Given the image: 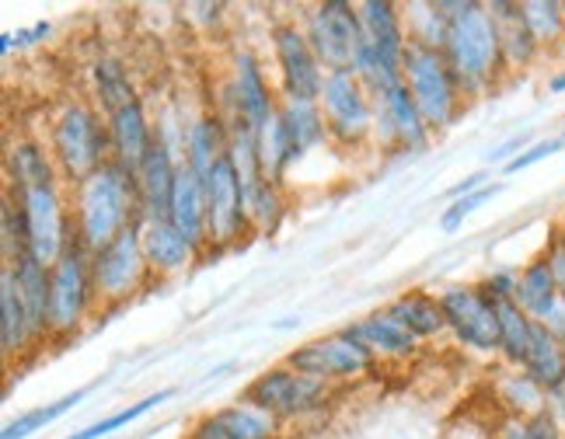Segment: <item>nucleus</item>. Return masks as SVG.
<instances>
[{
  "label": "nucleus",
  "instance_id": "obj_1",
  "mask_svg": "<svg viewBox=\"0 0 565 439\" xmlns=\"http://www.w3.org/2000/svg\"><path fill=\"white\" fill-rule=\"evenodd\" d=\"M447 18L444 56L465 98L492 92L503 77V53H499V32L486 4L478 0H437Z\"/></svg>",
  "mask_w": 565,
  "mask_h": 439
},
{
  "label": "nucleus",
  "instance_id": "obj_2",
  "mask_svg": "<svg viewBox=\"0 0 565 439\" xmlns=\"http://www.w3.org/2000/svg\"><path fill=\"white\" fill-rule=\"evenodd\" d=\"M74 234L88 251L105 248L122 231L140 224V192L137 174H129L116 161L102 168L95 179L74 189Z\"/></svg>",
  "mask_w": 565,
  "mask_h": 439
},
{
  "label": "nucleus",
  "instance_id": "obj_3",
  "mask_svg": "<svg viewBox=\"0 0 565 439\" xmlns=\"http://www.w3.org/2000/svg\"><path fill=\"white\" fill-rule=\"evenodd\" d=\"M50 153L56 161V171L74 189L81 182L95 179L102 168L113 164V140H108V122L98 119V113L84 101H71L53 122Z\"/></svg>",
  "mask_w": 565,
  "mask_h": 439
},
{
  "label": "nucleus",
  "instance_id": "obj_4",
  "mask_svg": "<svg viewBox=\"0 0 565 439\" xmlns=\"http://www.w3.org/2000/svg\"><path fill=\"white\" fill-rule=\"evenodd\" d=\"M402 84L408 87V95L416 98L419 113L429 122L433 133H444L447 126H454L465 95L444 50L423 46V42H408L405 63H402Z\"/></svg>",
  "mask_w": 565,
  "mask_h": 439
},
{
  "label": "nucleus",
  "instance_id": "obj_5",
  "mask_svg": "<svg viewBox=\"0 0 565 439\" xmlns=\"http://www.w3.org/2000/svg\"><path fill=\"white\" fill-rule=\"evenodd\" d=\"M92 303H98L92 279V251L74 234L71 248L50 269V339L77 335Z\"/></svg>",
  "mask_w": 565,
  "mask_h": 439
},
{
  "label": "nucleus",
  "instance_id": "obj_6",
  "mask_svg": "<svg viewBox=\"0 0 565 439\" xmlns=\"http://www.w3.org/2000/svg\"><path fill=\"white\" fill-rule=\"evenodd\" d=\"M318 105L332 143L356 150L366 140H374V95L353 71L324 74Z\"/></svg>",
  "mask_w": 565,
  "mask_h": 439
},
{
  "label": "nucleus",
  "instance_id": "obj_7",
  "mask_svg": "<svg viewBox=\"0 0 565 439\" xmlns=\"http://www.w3.org/2000/svg\"><path fill=\"white\" fill-rule=\"evenodd\" d=\"M92 279H95V300L102 307L129 303L154 279V272L147 266L137 224L122 231L116 240H108L105 248L92 251Z\"/></svg>",
  "mask_w": 565,
  "mask_h": 439
},
{
  "label": "nucleus",
  "instance_id": "obj_8",
  "mask_svg": "<svg viewBox=\"0 0 565 439\" xmlns=\"http://www.w3.org/2000/svg\"><path fill=\"white\" fill-rule=\"evenodd\" d=\"M252 234L245 213V189L231 153H224L206 174V255H224Z\"/></svg>",
  "mask_w": 565,
  "mask_h": 439
},
{
  "label": "nucleus",
  "instance_id": "obj_9",
  "mask_svg": "<svg viewBox=\"0 0 565 439\" xmlns=\"http://www.w3.org/2000/svg\"><path fill=\"white\" fill-rule=\"evenodd\" d=\"M329 398H332L329 384L303 377V373H297L282 363V366L258 373V377L245 387L242 401L269 411L276 422H287V419H303V415L321 411L324 405H329Z\"/></svg>",
  "mask_w": 565,
  "mask_h": 439
},
{
  "label": "nucleus",
  "instance_id": "obj_10",
  "mask_svg": "<svg viewBox=\"0 0 565 439\" xmlns=\"http://www.w3.org/2000/svg\"><path fill=\"white\" fill-rule=\"evenodd\" d=\"M287 366L303 373V377L321 381V384L332 387V384H342V381L366 377V373L377 366V356L342 328V332H335V335H324V339H315L308 345L290 349Z\"/></svg>",
  "mask_w": 565,
  "mask_h": 439
},
{
  "label": "nucleus",
  "instance_id": "obj_11",
  "mask_svg": "<svg viewBox=\"0 0 565 439\" xmlns=\"http://www.w3.org/2000/svg\"><path fill=\"white\" fill-rule=\"evenodd\" d=\"M303 35H308L324 74L356 71V53L363 42L356 4H350V0H321L315 11H308Z\"/></svg>",
  "mask_w": 565,
  "mask_h": 439
},
{
  "label": "nucleus",
  "instance_id": "obj_12",
  "mask_svg": "<svg viewBox=\"0 0 565 439\" xmlns=\"http://www.w3.org/2000/svg\"><path fill=\"white\" fill-rule=\"evenodd\" d=\"M11 195L21 203V210H25L32 255L42 261V266L53 269L74 240V216L67 213V200H63L60 185L11 192Z\"/></svg>",
  "mask_w": 565,
  "mask_h": 439
},
{
  "label": "nucleus",
  "instance_id": "obj_13",
  "mask_svg": "<svg viewBox=\"0 0 565 439\" xmlns=\"http://www.w3.org/2000/svg\"><path fill=\"white\" fill-rule=\"evenodd\" d=\"M440 303L447 314V332L471 353H499V318L495 303L482 293V287H454L440 290Z\"/></svg>",
  "mask_w": 565,
  "mask_h": 439
},
{
  "label": "nucleus",
  "instance_id": "obj_14",
  "mask_svg": "<svg viewBox=\"0 0 565 439\" xmlns=\"http://www.w3.org/2000/svg\"><path fill=\"white\" fill-rule=\"evenodd\" d=\"M273 56L279 67L282 81V98H300V101H318L321 98V84H324V67L318 63L315 50L303 29L282 21L273 29Z\"/></svg>",
  "mask_w": 565,
  "mask_h": 439
},
{
  "label": "nucleus",
  "instance_id": "obj_15",
  "mask_svg": "<svg viewBox=\"0 0 565 439\" xmlns=\"http://www.w3.org/2000/svg\"><path fill=\"white\" fill-rule=\"evenodd\" d=\"M227 101H231V116H242L255 129V133L276 116V108H279V95L269 92V81H266L263 67H258V60L248 50L234 53Z\"/></svg>",
  "mask_w": 565,
  "mask_h": 439
},
{
  "label": "nucleus",
  "instance_id": "obj_16",
  "mask_svg": "<svg viewBox=\"0 0 565 439\" xmlns=\"http://www.w3.org/2000/svg\"><path fill=\"white\" fill-rule=\"evenodd\" d=\"M356 14H360V29H363L366 46L384 60V67L391 74L402 77L405 46H408L402 8L391 4V0H363V4H356Z\"/></svg>",
  "mask_w": 565,
  "mask_h": 439
},
{
  "label": "nucleus",
  "instance_id": "obj_17",
  "mask_svg": "<svg viewBox=\"0 0 565 439\" xmlns=\"http://www.w3.org/2000/svg\"><path fill=\"white\" fill-rule=\"evenodd\" d=\"M140 245H143V255H147V266L158 279L164 276H179L182 269H189L200 251L192 248V240L171 224L168 216H143L140 224Z\"/></svg>",
  "mask_w": 565,
  "mask_h": 439
},
{
  "label": "nucleus",
  "instance_id": "obj_18",
  "mask_svg": "<svg viewBox=\"0 0 565 439\" xmlns=\"http://www.w3.org/2000/svg\"><path fill=\"white\" fill-rule=\"evenodd\" d=\"M175 153H171L168 140L158 133L154 147L147 150V158L137 171V192H140V220L143 216H168L171 210V192H175V174H179Z\"/></svg>",
  "mask_w": 565,
  "mask_h": 439
},
{
  "label": "nucleus",
  "instance_id": "obj_19",
  "mask_svg": "<svg viewBox=\"0 0 565 439\" xmlns=\"http://www.w3.org/2000/svg\"><path fill=\"white\" fill-rule=\"evenodd\" d=\"M105 122H108V140H113V161L119 168H126L129 174H137L147 158V150L158 140V133L150 129L143 101L137 98L134 105L119 108V113L108 116Z\"/></svg>",
  "mask_w": 565,
  "mask_h": 439
},
{
  "label": "nucleus",
  "instance_id": "obj_20",
  "mask_svg": "<svg viewBox=\"0 0 565 439\" xmlns=\"http://www.w3.org/2000/svg\"><path fill=\"white\" fill-rule=\"evenodd\" d=\"M492 21H495V32H499V53H503V71L507 74H520L534 67V60L541 56L537 39L531 35L524 14H520V0H492L486 4Z\"/></svg>",
  "mask_w": 565,
  "mask_h": 439
},
{
  "label": "nucleus",
  "instance_id": "obj_21",
  "mask_svg": "<svg viewBox=\"0 0 565 439\" xmlns=\"http://www.w3.org/2000/svg\"><path fill=\"white\" fill-rule=\"evenodd\" d=\"M168 220L192 240L195 251L206 255V182L185 161L179 164V174H175Z\"/></svg>",
  "mask_w": 565,
  "mask_h": 439
},
{
  "label": "nucleus",
  "instance_id": "obj_22",
  "mask_svg": "<svg viewBox=\"0 0 565 439\" xmlns=\"http://www.w3.org/2000/svg\"><path fill=\"white\" fill-rule=\"evenodd\" d=\"M345 332L353 339H360L377 360H395V363H408L423 353V342L416 335H408L398 321H391L384 311L356 318L353 324H345Z\"/></svg>",
  "mask_w": 565,
  "mask_h": 439
},
{
  "label": "nucleus",
  "instance_id": "obj_23",
  "mask_svg": "<svg viewBox=\"0 0 565 439\" xmlns=\"http://www.w3.org/2000/svg\"><path fill=\"white\" fill-rule=\"evenodd\" d=\"M276 116L282 122V133H287V140H290L294 161H303L311 150H321L324 143H329V126H324L318 101H300V98L279 95Z\"/></svg>",
  "mask_w": 565,
  "mask_h": 439
},
{
  "label": "nucleus",
  "instance_id": "obj_24",
  "mask_svg": "<svg viewBox=\"0 0 565 439\" xmlns=\"http://www.w3.org/2000/svg\"><path fill=\"white\" fill-rule=\"evenodd\" d=\"M4 174H8V192H29V189L60 185V171H56L53 153H46L35 140L8 143Z\"/></svg>",
  "mask_w": 565,
  "mask_h": 439
},
{
  "label": "nucleus",
  "instance_id": "obj_25",
  "mask_svg": "<svg viewBox=\"0 0 565 439\" xmlns=\"http://www.w3.org/2000/svg\"><path fill=\"white\" fill-rule=\"evenodd\" d=\"M32 342H35L32 318L25 311V303H21L11 266H4L0 269V353H4V363L18 360Z\"/></svg>",
  "mask_w": 565,
  "mask_h": 439
},
{
  "label": "nucleus",
  "instance_id": "obj_26",
  "mask_svg": "<svg viewBox=\"0 0 565 439\" xmlns=\"http://www.w3.org/2000/svg\"><path fill=\"white\" fill-rule=\"evenodd\" d=\"M384 314L391 321H398L408 335H416L419 342L426 339H437L447 332V314H444V303H440V293L433 297V293H423V290H408L402 297H395L387 307H384Z\"/></svg>",
  "mask_w": 565,
  "mask_h": 439
},
{
  "label": "nucleus",
  "instance_id": "obj_27",
  "mask_svg": "<svg viewBox=\"0 0 565 439\" xmlns=\"http://www.w3.org/2000/svg\"><path fill=\"white\" fill-rule=\"evenodd\" d=\"M384 101V113L391 119V129H395V140H398V150L405 153H423L433 140V129L429 122L423 119L416 98L408 95L405 84H395L387 87L384 95H377Z\"/></svg>",
  "mask_w": 565,
  "mask_h": 439
},
{
  "label": "nucleus",
  "instance_id": "obj_28",
  "mask_svg": "<svg viewBox=\"0 0 565 439\" xmlns=\"http://www.w3.org/2000/svg\"><path fill=\"white\" fill-rule=\"evenodd\" d=\"M11 272L18 282L21 303H25V311L32 318L35 342L46 339L50 335V266H42V261L29 251L18 261H11Z\"/></svg>",
  "mask_w": 565,
  "mask_h": 439
},
{
  "label": "nucleus",
  "instance_id": "obj_29",
  "mask_svg": "<svg viewBox=\"0 0 565 439\" xmlns=\"http://www.w3.org/2000/svg\"><path fill=\"white\" fill-rule=\"evenodd\" d=\"M182 147H185L182 161L206 182V174L213 171V164L221 161L224 153H227V147H231L227 122L221 116H200L195 122H189L185 137H182Z\"/></svg>",
  "mask_w": 565,
  "mask_h": 439
},
{
  "label": "nucleus",
  "instance_id": "obj_30",
  "mask_svg": "<svg viewBox=\"0 0 565 439\" xmlns=\"http://www.w3.org/2000/svg\"><path fill=\"white\" fill-rule=\"evenodd\" d=\"M562 287H558V279L552 276L548 269V261L545 255H537L531 258L524 269H520V282H516V303H520V311L531 314L537 324L545 321L552 311H555V303L562 300Z\"/></svg>",
  "mask_w": 565,
  "mask_h": 439
},
{
  "label": "nucleus",
  "instance_id": "obj_31",
  "mask_svg": "<svg viewBox=\"0 0 565 439\" xmlns=\"http://www.w3.org/2000/svg\"><path fill=\"white\" fill-rule=\"evenodd\" d=\"M495 401L503 408V415H513V419H534V415L552 408L548 390L534 384L524 370H507L495 381Z\"/></svg>",
  "mask_w": 565,
  "mask_h": 439
},
{
  "label": "nucleus",
  "instance_id": "obj_32",
  "mask_svg": "<svg viewBox=\"0 0 565 439\" xmlns=\"http://www.w3.org/2000/svg\"><path fill=\"white\" fill-rule=\"evenodd\" d=\"M527 373V377L534 384H541L548 390V398L555 390L565 387V345L548 332L545 324L534 328V342H531V353L524 360V366H520Z\"/></svg>",
  "mask_w": 565,
  "mask_h": 439
},
{
  "label": "nucleus",
  "instance_id": "obj_33",
  "mask_svg": "<svg viewBox=\"0 0 565 439\" xmlns=\"http://www.w3.org/2000/svg\"><path fill=\"white\" fill-rule=\"evenodd\" d=\"M495 318H499V356H503L513 370H520L527 360V353H531L537 321L520 311L516 300L495 303Z\"/></svg>",
  "mask_w": 565,
  "mask_h": 439
},
{
  "label": "nucleus",
  "instance_id": "obj_34",
  "mask_svg": "<svg viewBox=\"0 0 565 439\" xmlns=\"http://www.w3.org/2000/svg\"><path fill=\"white\" fill-rule=\"evenodd\" d=\"M92 81H95V98L102 105L105 119L116 116L119 108L137 101L134 77H129V71L122 67V60H116V56H98L95 67H92Z\"/></svg>",
  "mask_w": 565,
  "mask_h": 439
},
{
  "label": "nucleus",
  "instance_id": "obj_35",
  "mask_svg": "<svg viewBox=\"0 0 565 439\" xmlns=\"http://www.w3.org/2000/svg\"><path fill=\"white\" fill-rule=\"evenodd\" d=\"M210 415H213V422L224 429L227 439H279V422L273 419L269 411L255 408L248 401L216 408Z\"/></svg>",
  "mask_w": 565,
  "mask_h": 439
},
{
  "label": "nucleus",
  "instance_id": "obj_36",
  "mask_svg": "<svg viewBox=\"0 0 565 439\" xmlns=\"http://www.w3.org/2000/svg\"><path fill=\"white\" fill-rule=\"evenodd\" d=\"M255 150H258V168H263V179L273 182V185H282V179H287V171H290L297 161H294V150H290L287 133H282L279 116H273V119L255 133Z\"/></svg>",
  "mask_w": 565,
  "mask_h": 439
},
{
  "label": "nucleus",
  "instance_id": "obj_37",
  "mask_svg": "<svg viewBox=\"0 0 565 439\" xmlns=\"http://www.w3.org/2000/svg\"><path fill=\"white\" fill-rule=\"evenodd\" d=\"M520 14L537 39L541 53L558 50L565 42V0H520Z\"/></svg>",
  "mask_w": 565,
  "mask_h": 439
},
{
  "label": "nucleus",
  "instance_id": "obj_38",
  "mask_svg": "<svg viewBox=\"0 0 565 439\" xmlns=\"http://www.w3.org/2000/svg\"><path fill=\"white\" fill-rule=\"evenodd\" d=\"M245 213H248L252 234H273L279 227V220L287 216V195H282V185L258 179L252 189H245Z\"/></svg>",
  "mask_w": 565,
  "mask_h": 439
},
{
  "label": "nucleus",
  "instance_id": "obj_39",
  "mask_svg": "<svg viewBox=\"0 0 565 439\" xmlns=\"http://www.w3.org/2000/svg\"><path fill=\"white\" fill-rule=\"evenodd\" d=\"M88 398V387H77L74 394H63L60 401H50V405H39V408H29L25 415H18V419H11L4 426V432H0V439H29L32 432L46 429L50 422H56L60 415H67L77 401Z\"/></svg>",
  "mask_w": 565,
  "mask_h": 439
},
{
  "label": "nucleus",
  "instance_id": "obj_40",
  "mask_svg": "<svg viewBox=\"0 0 565 439\" xmlns=\"http://www.w3.org/2000/svg\"><path fill=\"white\" fill-rule=\"evenodd\" d=\"M0 245H4V266H11V261L32 251L25 210H21V203L8 189H4V206H0Z\"/></svg>",
  "mask_w": 565,
  "mask_h": 439
},
{
  "label": "nucleus",
  "instance_id": "obj_41",
  "mask_svg": "<svg viewBox=\"0 0 565 439\" xmlns=\"http://www.w3.org/2000/svg\"><path fill=\"white\" fill-rule=\"evenodd\" d=\"M171 387H164V390H158V394H147L143 401H137V405H129V408H119L116 415H108V419H102V422H95V426H88V429H81V432H71V436H63V439H108L116 429H122V426H129V422H137L140 415H147L150 408H158L161 401H168L171 398Z\"/></svg>",
  "mask_w": 565,
  "mask_h": 439
},
{
  "label": "nucleus",
  "instance_id": "obj_42",
  "mask_svg": "<svg viewBox=\"0 0 565 439\" xmlns=\"http://www.w3.org/2000/svg\"><path fill=\"white\" fill-rule=\"evenodd\" d=\"M499 192H503V182H492V185H486V189H478V192L465 195V200H454V203L444 210V216H440V231H444V234L461 231L465 220H468L478 206H482V203H489L492 195H499Z\"/></svg>",
  "mask_w": 565,
  "mask_h": 439
},
{
  "label": "nucleus",
  "instance_id": "obj_43",
  "mask_svg": "<svg viewBox=\"0 0 565 439\" xmlns=\"http://www.w3.org/2000/svg\"><path fill=\"white\" fill-rule=\"evenodd\" d=\"M565 147V140L562 137H545V140H534L520 158H513L507 168H503V174H516V171H527V168H534L537 161H545V158H552V153H558Z\"/></svg>",
  "mask_w": 565,
  "mask_h": 439
},
{
  "label": "nucleus",
  "instance_id": "obj_44",
  "mask_svg": "<svg viewBox=\"0 0 565 439\" xmlns=\"http://www.w3.org/2000/svg\"><path fill=\"white\" fill-rule=\"evenodd\" d=\"M516 282H520V272L513 269H495L489 272L478 287H482V293L492 300V303H503V300H516Z\"/></svg>",
  "mask_w": 565,
  "mask_h": 439
},
{
  "label": "nucleus",
  "instance_id": "obj_45",
  "mask_svg": "<svg viewBox=\"0 0 565 439\" xmlns=\"http://www.w3.org/2000/svg\"><path fill=\"white\" fill-rule=\"evenodd\" d=\"M531 143H534V140H531V133H513L510 140L499 143L495 150H489V158H486V161H489V164H503V168H507V164H510L513 158H520V153H524Z\"/></svg>",
  "mask_w": 565,
  "mask_h": 439
},
{
  "label": "nucleus",
  "instance_id": "obj_46",
  "mask_svg": "<svg viewBox=\"0 0 565 439\" xmlns=\"http://www.w3.org/2000/svg\"><path fill=\"white\" fill-rule=\"evenodd\" d=\"M527 422H531V439H565V426L552 408L534 415V419H527Z\"/></svg>",
  "mask_w": 565,
  "mask_h": 439
},
{
  "label": "nucleus",
  "instance_id": "obj_47",
  "mask_svg": "<svg viewBox=\"0 0 565 439\" xmlns=\"http://www.w3.org/2000/svg\"><path fill=\"white\" fill-rule=\"evenodd\" d=\"M492 439H531V422L527 419H513V415H503L495 422Z\"/></svg>",
  "mask_w": 565,
  "mask_h": 439
},
{
  "label": "nucleus",
  "instance_id": "obj_48",
  "mask_svg": "<svg viewBox=\"0 0 565 439\" xmlns=\"http://www.w3.org/2000/svg\"><path fill=\"white\" fill-rule=\"evenodd\" d=\"M489 185V171H471L465 182H458L450 189V203L454 200H465V195H471V192H478V189H486Z\"/></svg>",
  "mask_w": 565,
  "mask_h": 439
},
{
  "label": "nucleus",
  "instance_id": "obj_49",
  "mask_svg": "<svg viewBox=\"0 0 565 439\" xmlns=\"http://www.w3.org/2000/svg\"><path fill=\"white\" fill-rule=\"evenodd\" d=\"M541 324H545L548 332H552V335H555V339H558V342L565 345V297H562V300L555 303V311H552V314H548L545 321H541Z\"/></svg>",
  "mask_w": 565,
  "mask_h": 439
},
{
  "label": "nucleus",
  "instance_id": "obj_50",
  "mask_svg": "<svg viewBox=\"0 0 565 439\" xmlns=\"http://www.w3.org/2000/svg\"><path fill=\"white\" fill-rule=\"evenodd\" d=\"M189 439H227L224 436V429L213 422V415H206V419H200L192 426V432H189Z\"/></svg>",
  "mask_w": 565,
  "mask_h": 439
},
{
  "label": "nucleus",
  "instance_id": "obj_51",
  "mask_svg": "<svg viewBox=\"0 0 565 439\" xmlns=\"http://www.w3.org/2000/svg\"><path fill=\"white\" fill-rule=\"evenodd\" d=\"M548 95H565V71L548 77Z\"/></svg>",
  "mask_w": 565,
  "mask_h": 439
},
{
  "label": "nucleus",
  "instance_id": "obj_52",
  "mask_svg": "<svg viewBox=\"0 0 565 439\" xmlns=\"http://www.w3.org/2000/svg\"><path fill=\"white\" fill-rule=\"evenodd\" d=\"M11 50H14V35L4 32V35H0V53H11Z\"/></svg>",
  "mask_w": 565,
  "mask_h": 439
},
{
  "label": "nucleus",
  "instance_id": "obj_53",
  "mask_svg": "<svg viewBox=\"0 0 565 439\" xmlns=\"http://www.w3.org/2000/svg\"><path fill=\"white\" fill-rule=\"evenodd\" d=\"M555 237H558V245H562V248H565V224H562V227H558V231H555Z\"/></svg>",
  "mask_w": 565,
  "mask_h": 439
},
{
  "label": "nucleus",
  "instance_id": "obj_54",
  "mask_svg": "<svg viewBox=\"0 0 565 439\" xmlns=\"http://www.w3.org/2000/svg\"><path fill=\"white\" fill-rule=\"evenodd\" d=\"M562 140H565V133H562Z\"/></svg>",
  "mask_w": 565,
  "mask_h": 439
}]
</instances>
